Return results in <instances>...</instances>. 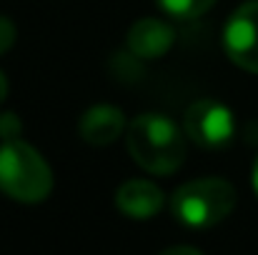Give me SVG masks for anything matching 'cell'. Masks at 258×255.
I'll return each instance as SVG.
<instances>
[{"label": "cell", "mask_w": 258, "mask_h": 255, "mask_svg": "<svg viewBox=\"0 0 258 255\" xmlns=\"http://www.w3.org/2000/svg\"><path fill=\"white\" fill-rule=\"evenodd\" d=\"M133 160L153 175H171L185 160L183 130L163 113H141L131 120L125 135Z\"/></svg>", "instance_id": "6da1fadb"}, {"label": "cell", "mask_w": 258, "mask_h": 255, "mask_svg": "<svg viewBox=\"0 0 258 255\" xmlns=\"http://www.w3.org/2000/svg\"><path fill=\"white\" fill-rule=\"evenodd\" d=\"M238 193L223 178H196L180 185L171 198L175 220L185 228L203 230L226 220L236 208Z\"/></svg>", "instance_id": "7a4b0ae2"}, {"label": "cell", "mask_w": 258, "mask_h": 255, "mask_svg": "<svg viewBox=\"0 0 258 255\" xmlns=\"http://www.w3.org/2000/svg\"><path fill=\"white\" fill-rule=\"evenodd\" d=\"M0 190L18 203H40L53 190V173L43 155L13 138L0 145Z\"/></svg>", "instance_id": "3957f363"}, {"label": "cell", "mask_w": 258, "mask_h": 255, "mask_svg": "<svg viewBox=\"0 0 258 255\" xmlns=\"http://www.w3.org/2000/svg\"><path fill=\"white\" fill-rule=\"evenodd\" d=\"M183 130L196 145L218 150L231 143L236 133V123L231 108H226L213 98H203L188 105L183 115Z\"/></svg>", "instance_id": "277c9868"}, {"label": "cell", "mask_w": 258, "mask_h": 255, "mask_svg": "<svg viewBox=\"0 0 258 255\" xmlns=\"http://www.w3.org/2000/svg\"><path fill=\"white\" fill-rule=\"evenodd\" d=\"M226 55L243 70L258 75V0L243 3L223 28Z\"/></svg>", "instance_id": "5b68a950"}, {"label": "cell", "mask_w": 258, "mask_h": 255, "mask_svg": "<svg viewBox=\"0 0 258 255\" xmlns=\"http://www.w3.org/2000/svg\"><path fill=\"white\" fill-rule=\"evenodd\" d=\"M163 203H166L163 190H161L156 183L141 180V178L125 180V183L118 188V193H115V205H118V210H120L123 215L133 218V220H148V218L158 215L161 208H163Z\"/></svg>", "instance_id": "8992f818"}, {"label": "cell", "mask_w": 258, "mask_h": 255, "mask_svg": "<svg viewBox=\"0 0 258 255\" xmlns=\"http://www.w3.org/2000/svg\"><path fill=\"white\" fill-rule=\"evenodd\" d=\"M173 40H175L173 28L158 18H141L128 30V50L143 60L163 58L173 48Z\"/></svg>", "instance_id": "52a82bcc"}, {"label": "cell", "mask_w": 258, "mask_h": 255, "mask_svg": "<svg viewBox=\"0 0 258 255\" xmlns=\"http://www.w3.org/2000/svg\"><path fill=\"white\" fill-rule=\"evenodd\" d=\"M125 130V115L115 105H93L78 123L81 138L90 145H110Z\"/></svg>", "instance_id": "ba28073f"}, {"label": "cell", "mask_w": 258, "mask_h": 255, "mask_svg": "<svg viewBox=\"0 0 258 255\" xmlns=\"http://www.w3.org/2000/svg\"><path fill=\"white\" fill-rule=\"evenodd\" d=\"M216 0H158L161 10L168 13L175 20H193L203 15Z\"/></svg>", "instance_id": "9c48e42d"}, {"label": "cell", "mask_w": 258, "mask_h": 255, "mask_svg": "<svg viewBox=\"0 0 258 255\" xmlns=\"http://www.w3.org/2000/svg\"><path fill=\"white\" fill-rule=\"evenodd\" d=\"M18 135H20V120L15 118V113L0 115V138L3 140H13Z\"/></svg>", "instance_id": "30bf717a"}, {"label": "cell", "mask_w": 258, "mask_h": 255, "mask_svg": "<svg viewBox=\"0 0 258 255\" xmlns=\"http://www.w3.org/2000/svg\"><path fill=\"white\" fill-rule=\"evenodd\" d=\"M13 43H15V25L10 18L0 15V55L8 53L13 48Z\"/></svg>", "instance_id": "8fae6325"}, {"label": "cell", "mask_w": 258, "mask_h": 255, "mask_svg": "<svg viewBox=\"0 0 258 255\" xmlns=\"http://www.w3.org/2000/svg\"><path fill=\"white\" fill-rule=\"evenodd\" d=\"M166 253H190V255H198V248H183V245H178V248H166L163 255Z\"/></svg>", "instance_id": "7c38bea8"}, {"label": "cell", "mask_w": 258, "mask_h": 255, "mask_svg": "<svg viewBox=\"0 0 258 255\" xmlns=\"http://www.w3.org/2000/svg\"><path fill=\"white\" fill-rule=\"evenodd\" d=\"M5 95H8V80H5V75L0 73V103L5 100Z\"/></svg>", "instance_id": "4fadbf2b"}, {"label": "cell", "mask_w": 258, "mask_h": 255, "mask_svg": "<svg viewBox=\"0 0 258 255\" xmlns=\"http://www.w3.org/2000/svg\"><path fill=\"white\" fill-rule=\"evenodd\" d=\"M253 190H256V195H258V158H256V163H253Z\"/></svg>", "instance_id": "5bb4252c"}]
</instances>
